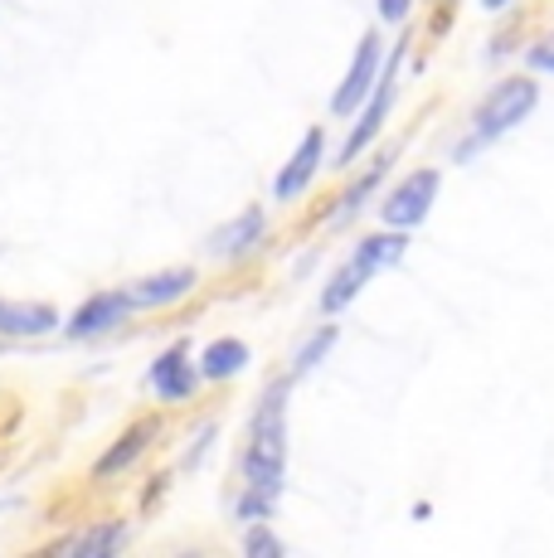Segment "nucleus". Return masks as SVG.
<instances>
[{
	"mask_svg": "<svg viewBox=\"0 0 554 558\" xmlns=\"http://www.w3.org/2000/svg\"><path fill=\"white\" fill-rule=\"evenodd\" d=\"M287 379H277L263 393L258 413L249 423V500H243V520H263L273 510L277 490H282L287 471Z\"/></svg>",
	"mask_w": 554,
	"mask_h": 558,
	"instance_id": "nucleus-1",
	"label": "nucleus"
},
{
	"mask_svg": "<svg viewBox=\"0 0 554 558\" xmlns=\"http://www.w3.org/2000/svg\"><path fill=\"white\" fill-rule=\"evenodd\" d=\"M404 248H409V239H404V229L394 233H375V239H365L356 253L346 257V263L336 267L332 287L322 292V311H346L350 302H356V292L370 282L375 272H385V267H394L404 257Z\"/></svg>",
	"mask_w": 554,
	"mask_h": 558,
	"instance_id": "nucleus-2",
	"label": "nucleus"
},
{
	"mask_svg": "<svg viewBox=\"0 0 554 558\" xmlns=\"http://www.w3.org/2000/svg\"><path fill=\"white\" fill-rule=\"evenodd\" d=\"M540 102V88L530 78H506L501 88L486 93V102L477 107L472 117V136L477 142H496V136H506L516 122H526L530 112H535Z\"/></svg>",
	"mask_w": 554,
	"mask_h": 558,
	"instance_id": "nucleus-3",
	"label": "nucleus"
},
{
	"mask_svg": "<svg viewBox=\"0 0 554 558\" xmlns=\"http://www.w3.org/2000/svg\"><path fill=\"white\" fill-rule=\"evenodd\" d=\"M380 73H385V53H380V35H365V39H360V49H356V63H350V73H346V83H340V93L332 98V112H336V117L360 112V107H365V98L375 93Z\"/></svg>",
	"mask_w": 554,
	"mask_h": 558,
	"instance_id": "nucleus-4",
	"label": "nucleus"
},
{
	"mask_svg": "<svg viewBox=\"0 0 554 558\" xmlns=\"http://www.w3.org/2000/svg\"><path fill=\"white\" fill-rule=\"evenodd\" d=\"M438 185H443L438 170H413V175L385 199L380 219H385L389 229H413V223H423L433 209V199H438Z\"/></svg>",
	"mask_w": 554,
	"mask_h": 558,
	"instance_id": "nucleus-5",
	"label": "nucleus"
},
{
	"mask_svg": "<svg viewBox=\"0 0 554 558\" xmlns=\"http://www.w3.org/2000/svg\"><path fill=\"white\" fill-rule=\"evenodd\" d=\"M404 49H409V39H404L399 49H394L389 69L380 73V83H375V107H365V112H360V122H356V132H350V142H346V151H340V160H356V156L370 146V136L380 132V122H385V112L394 107V69H399V53H404Z\"/></svg>",
	"mask_w": 554,
	"mask_h": 558,
	"instance_id": "nucleus-6",
	"label": "nucleus"
},
{
	"mask_svg": "<svg viewBox=\"0 0 554 558\" xmlns=\"http://www.w3.org/2000/svg\"><path fill=\"white\" fill-rule=\"evenodd\" d=\"M127 316H132V302H127V292H98V296H88V302L73 311L69 336H79V340L103 336V330L122 326Z\"/></svg>",
	"mask_w": 554,
	"mask_h": 558,
	"instance_id": "nucleus-7",
	"label": "nucleus"
},
{
	"mask_svg": "<svg viewBox=\"0 0 554 558\" xmlns=\"http://www.w3.org/2000/svg\"><path fill=\"white\" fill-rule=\"evenodd\" d=\"M190 287H195V272H190V267H170V272L132 282L127 287V302H132V311H156V306H170V302H180V296H190Z\"/></svg>",
	"mask_w": 554,
	"mask_h": 558,
	"instance_id": "nucleus-8",
	"label": "nucleus"
},
{
	"mask_svg": "<svg viewBox=\"0 0 554 558\" xmlns=\"http://www.w3.org/2000/svg\"><path fill=\"white\" fill-rule=\"evenodd\" d=\"M59 330V311L49 302H10L0 296V336H20V340H35Z\"/></svg>",
	"mask_w": 554,
	"mask_h": 558,
	"instance_id": "nucleus-9",
	"label": "nucleus"
},
{
	"mask_svg": "<svg viewBox=\"0 0 554 558\" xmlns=\"http://www.w3.org/2000/svg\"><path fill=\"white\" fill-rule=\"evenodd\" d=\"M316 166H322V132H316V126H312V132L302 136V146H297V156H292V160H287V166H282V175H277L273 195L282 199V204H287V199H297V195H302L306 185H312Z\"/></svg>",
	"mask_w": 554,
	"mask_h": 558,
	"instance_id": "nucleus-10",
	"label": "nucleus"
},
{
	"mask_svg": "<svg viewBox=\"0 0 554 558\" xmlns=\"http://www.w3.org/2000/svg\"><path fill=\"white\" fill-rule=\"evenodd\" d=\"M195 384H200V369L185 360V350H166L161 360L152 364V389L161 393L166 403H176V399H190L195 393Z\"/></svg>",
	"mask_w": 554,
	"mask_h": 558,
	"instance_id": "nucleus-11",
	"label": "nucleus"
},
{
	"mask_svg": "<svg viewBox=\"0 0 554 558\" xmlns=\"http://www.w3.org/2000/svg\"><path fill=\"white\" fill-rule=\"evenodd\" d=\"M152 437H156V417H142V423H136V427H127V433L117 437V447H112V452L103 457L98 466H93V476H103V481H108V476H117V471H127L136 457L146 452V447H152Z\"/></svg>",
	"mask_w": 554,
	"mask_h": 558,
	"instance_id": "nucleus-12",
	"label": "nucleus"
},
{
	"mask_svg": "<svg viewBox=\"0 0 554 558\" xmlns=\"http://www.w3.org/2000/svg\"><path fill=\"white\" fill-rule=\"evenodd\" d=\"M127 544V524H93V530L73 534V539L59 544V554H79V558H103Z\"/></svg>",
	"mask_w": 554,
	"mask_h": 558,
	"instance_id": "nucleus-13",
	"label": "nucleus"
},
{
	"mask_svg": "<svg viewBox=\"0 0 554 558\" xmlns=\"http://www.w3.org/2000/svg\"><path fill=\"white\" fill-rule=\"evenodd\" d=\"M243 364H249V345L243 340H215L200 355V379H233Z\"/></svg>",
	"mask_w": 554,
	"mask_h": 558,
	"instance_id": "nucleus-14",
	"label": "nucleus"
},
{
	"mask_svg": "<svg viewBox=\"0 0 554 558\" xmlns=\"http://www.w3.org/2000/svg\"><path fill=\"white\" fill-rule=\"evenodd\" d=\"M263 239V209H249V214H239V219L229 223V229H219L215 233V243H209V253H229V257H239V253H249L253 243Z\"/></svg>",
	"mask_w": 554,
	"mask_h": 558,
	"instance_id": "nucleus-15",
	"label": "nucleus"
},
{
	"mask_svg": "<svg viewBox=\"0 0 554 558\" xmlns=\"http://www.w3.org/2000/svg\"><path fill=\"white\" fill-rule=\"evenodd\" d=\"M336 340H340V330H336V326H322V330H316L312 340H306L302 350H297V360H292V374H306V369H316V364H322V355H326V350L336 345Z\"/></svg>",
	"mask_w": 554,
	"mask_h": 558,
	"instance_id": "nucleus-16",
	"label": "nucleus"
},
{
	"mask_svg": "<svg viewBox=\"0 0 554 558\" xmlns=\"http://www.w3.org/2000/svg\"><path fill=\"white\" fill-rule=\"evenodd\" d=\"M375 185H380V170H370V175H360L356 185L346 190V199H340V209H336V223H340V219H350V214L360 209V199H365V195H370V190H375Z\"/></svg>",
	"mask_w": 554,
	"mask_h": 558,
	"instance_id": "nucleus-17",
	"label": "nucleus"
},
{
	"mask_svg": "<svg viewBox=\"0 0 554 558\" xmlns=\"http://www.w3.org/2000/svg\"><path fill=\"white\" fill-rule=\"evenodd\" d=\"M530 69H540V73H554V35H545V39H535V45H530Z\"/></svg>",
	"mask_w": 554,
	"mask_h": 558,
	"instance_id": "nucleus-18",
	"label": "nucleus"
},
{
	"mask_svg": "<svg viewBox=\"0 0 554 558\" xmlns=\"http://www.w3.org/2000/svg\"><path fill=\"white\" fill-rule=\"evenodd\" d=\"M243 549H249V554H273V558H277V554H282V544H277L268 530H258V524H253L249 539H243Z\"/></svg>",
	"mask_w": 554,
	"mask_h": 558,
	"instance_id": "nucleus-19",
	"label": "nucleus"
},
{
	"mask_svg": "<svg viewBox=\"0 0 554 558\" xmlns=\"http://www.w3.org/2000/svg\"><path fill=\"white\" fill-rule=\"evenodd\" d=\"M409 5H413V0H380V15H385L389 25H399V20L409 15Z\"/></svg>",
	"mask_w": 554,
	"mask_h": 558,
	"instance_id": "nucleus-20",
	"label": "nucleus"
},
{
	"mask_svg": "<svg viewBox=\"0 0 554 558\" xmlns=\"http://www.w3.org/2000/svg\"><path fill=\"white\" fill-rule=\"evenodd\" d=\"M501 5H510V0H482V10H501Z\"/></svg>",
	"mask_w": 554,
	"mask_h": 558,
	"instance_id": "nucleus-21",
	"label": "nucleus"
}]
</instances>
